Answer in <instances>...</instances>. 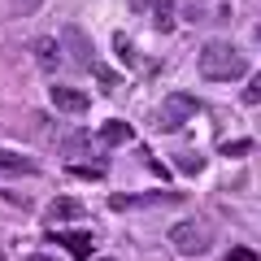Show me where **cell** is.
<instances>
[{"mask_svg": "<svg viewBox=\"0 0 261 261\" xmlns=\"http://www.w3.org/2000/svg\"><path fill=\"white\" fill-rule=\"evenodd\" d=\"M196 65H200V74H205L209 83H231V79H240L244 70H248V57L235 44H226V39H209V44L200 48V57H196Z\"/></svg>", "mask_w": 261, "mask_h": 261, "instance_id": "6da1fadb", "label": "cell"}, {"mask_svg": "<svg viewBox=\"0 0 261 261\" xmlns=\"http://www.w3.org/2000/svg\"><path fill=\"white\" fill-rule=\"evenodd\" d=\"M170 244H174L183 257H205L209 248H214V231L200 222H174L170 226Z\"/></svg>", "mask_w": 261, "mask_h": 261, "instance_id": "7a4b0ae2", "label": "cell"}, {"mask_svg": "<svg viewBox=\"0 0 261 261\" xmlns=\"http://www.w3.org/2000/svg\"><path fill=\"white\" fill-rule=\"evenodd\" d=\"M196 113H200V100L187 96V92H174V96L157 109V130H178L187 118H196Z\"/></svg>", "mask_w": 261, "mask_h": 261, "instance_id": "3957f363", "label": "cell"}, {"mask_svg": "<svg viewBox=\"0 0 261 261\" xmlns=\"http://www.w3.org/2000/svg\"><path fill=\"white\" fill-rule=\"evenodd\" d=\"M61 48L70 53V61H74V65L96 70V48H92V39H87L83 27H65V31H61Z\"/></svg>", "mask_w": 261, "mask_h": 261, "instance_id": "277c9868", "label": "cell"}, {"mask_svg": "<svg viewBox=\"0 0 261 261\" xmlns=\"http://www.w3.org/2000/svg\"><path fill=\"white\" fill-rule=\"evenodd\" d=\"M183 200H187L183 192H148V196L135 192V196H113L109 205L113 209H144V205H183Z\"/></svg>", "mask_w": 261, "mask_h": 261, "instance_id": "5b68a950", "label": "cell"}, {"mask_svg": "<svg viewBox=\"0 0 261 261\" xmlns=\"http://www.w3.org/2000/svg\"><path fill=\"white\" fill-rule=\"evenodd\" d=\"M48 235H53L57 244H65L74 261H92V235L87 231H48Z\"/></svg>", "mask_w": 261, "mask_h": 261, "instance_id": "8992f818", "label": "cell"}, {"mask_svg": "<svg viewBox=\"0 0 261 261\" xmlns=\"http://www.w3.org/2000/svg\"><path fill=\"white\" fill-rule=\"evenodd\" d=\"M31 53H35V65L44 70V74H53L57 65H61V44H57V39H48V35H39L35 44H31Z\"/></svg>", "mask_w": 261, "mask_h": 261, "instance_id": "52a82bcc", "label": "cell"}, {"mask_svg": "<svg viewBox=\"0 0 261 261\" xmlns=\"http://www.w3.org/2000/svg\"><path fill=\"white\" fill-rule=\"evenodd\" d=\"M44 218H48V222H74V218H83V200H74V196H57V200H53V205H48L44 209Z\"/></svg>", "mask_w": 261, "mask_h": 261, "instance_id": "ba28073f", "label": "cell"}, {"mask_svg": "<svg viewBox=\"0 0 261 261\" xmlns=\"http://www.w3.org/2000/svg\"><path fill=\"white\" fill-rule=\"evenodd\" d=\"M53 105L61 113H87V92H79V87H53Z\"/></svg>", "mask_w": 261, "mask_h": 261, "instance_id": "9c48e42d", "label": "cell"}, {"mask_svg": "<svg viewBox=\"0 0 261 261\" xmlns=\"http://www.w3.org/2000/svg\"><path fill=\"white\" fill-rule=\"evenodd\" d=\"M35 161L22 157V152H0V174H35Z\"/></svg>", "mask_w": 261, "mask_h": 261, "instance_id": "30bf717a", "label": "cell"}, {"mask_svg": "<svg viewBox=\"0 0 261 261\" xmlns=\"http://www.w3.org/2000/svg\"><path fill=\"white\" fill-rule=\"evenodd\" d=\"M100 140L105 144H130V140H135V126L113 118V122H105V126H100Z\"/></svg>", "mask_w": 261, "mask_h": 261, "instance_id": "8fae6325", "label": "cell"}, {"mask_svg": "<svg viewBox=\"0 0 261 261\" xmlns=\"http://www.w3.org/2000/svg\"><path fill=\"white\" fill-rule=\"evenodd\" d=\"M148 9H152V27H157V31L174 27V5H170V0H152Z\"/></svg>", "mask_w": 261, "mask_h": 261, "instance_id": "7c38bea8", "label": "cell"}, {"mask_svg": "<svg viewBox=\"0 0 261 261\" xmlns=\"http://www.w3.org/2000/svg\"><path fill=\"white\" fill-rule=\"evenodd\" d=\"M178 170H183V174H200V170H205V157H200V152H178Z\"/></svg>", "mask_w": 261, "mask_h": 261, "instance_id": "4fadbf2b", "label": "cell"}, {"mask_svg": "<svg viewBox=\"0 0 261 261\" xmlns=\"http://www.w3.org/2000/svg\"><path fill=\"white\" fill-rule=\"evenodd\" d=\"M92 74H96V79H100V92H118V87H122V79H118V74H113L109 65H96Z\"/></svg>", "mask_w": 261, "mask_h": 261, "instance_id": "5bb4252c", "label": "cell"}, {"mask_svg": "<svg viewBox=\"0 0 261 261\" xmlns=\"http://www.w3.org/2000/svg\"><path fill=\"white\" fill-rule=\"evenodd\" d=\"M113 48H118V61H122V65H135V53H130L126 31H118V35H113Z\"/></svg>", "mask_w": 261, "mask_h": 261, "instance_id": "9a60e30c", "label": "cell"}, {"mask_svg": "<svg viewBox=\"0 0 261 261\" xmlns=\"http://www.w3.org/2000/svg\"><path fill=\"white\" fill-rule=\"evenodd\" d=\"M244 152H252V140H231V144H222V157H244Z\"/></svg>", "mask_w": 261, "mask_h": 261, "instance_id": "2e32d148", "label": "cell"}, {"mask_svg": "<svg viewBox=\"0 0 261 261\" xmlns=\"http://www.w3.org/2000/svg\"><path fill=\"white\" fill-rule=\"evenodd\" d=\"M244 105H261V74H252V83L244 87Z\"/></svg>", "mask_w": 261, "mask_h": 261, "instance_id": "e0dca14e", "label": "cell"}, {"mask_svg": "<svg viewBox=\"0 0 261 261\" xmlns=\"http://www.w3.org/2000/svg\"><path fill=\"white\" fill-rule=\"evenodd\" d=\"M87 144H92V135H87V130H79V135H70V140H65V152H83Z\"/></svg>", "mask_w": 261, "mask_h": 261, "instance_id": "ac0fdd59", "label": "cell"}, {"mask_svg": "<svg viewBox=\"0 0 261 261\" xmlns=\"http://www.w3.org/2000/svg\"><path fill=\"white\" fill-rule=\"evenodd\" d=\"M100 166H70V178H100Z\"/></svg>", "mask_w": 261, "mask_h": 261, "instance_id": "d6986e66", "label": "cell"}, {"mask_svg": "<svg viewBox=\"0 0 261 261\" xmlns=\"http://www.w3.org/2000/svg\"><path fill=\"white\" fill-rule=\"evenodd\" d=\"M226 261H261V257L252 248H231V257H226Z\"/></svg>", "mask_w": 261, "mask_h": 261, "instance_id": "ffe728a7", "label": "cell"}, {"mask_svg": "<svg viewBox=\"0 0 261 261\" xmlns=\"http://www.w3.org/2000/svg\"><path fill=\"white\" fill-rule=\"evenodd\" d=\"M39 5H44V0H13V9H18V13H35Z\"/></svg>", "mask_w": 261, "mask_h": 261, "instance_id": "44dd1931", "label": "cell"}, {"mask_svg": "<svg viewBox=\"0 0 261 261\" xmlns=\"http://www.w3.org/2000/svg\"><path fill=\"white\" fill-rule=\"evenodd\" d=\"M130 5H135V9H148V5H152V0H130Z\"/></svg>", "mask_w": 261, "mask_h": 261, "instance_id": "7402d4cb", "label": "cell"}, {"mask_svg": "<svg viewBox=\"0 0 261 261\" xmlns=\"http://www.w3.org/2000/svg\"><path fill=\"white\" fill-rule=\"evenodd\" d=\"M31 261H53V257H31Z\"/></svg>", "mask_w": 261, "mask_h": 261, "instance_id": "603a6c76", "label": "cell"}, {"mask_svg": "<svg viewBox=\"0 0 261 261\" xmlns=\"http://www.w3.org/2000/svg\"><path fill=\"white\" fill-rule=\"evenodd\" d=\"M0 261H9V257H5V252H0Z\"/></svg>", "mask_w": 261, "mask_h": 261, "instance_id": "cb8c5ba5", "label": "cell"}, {"mask_svg": "<svg viewBox=\"0 0 261 261\" xmlns=\"http://www.w3.org/2000/svg\"><path fill=\"white\" fill-rule=\"evenodd\" d=\"M100 261H113V257H100Z\"/></svg>", "mask_w": 261, "mask_h": 261, "instance_id": "d4e9b609", "label": "cell"}]
</instances>
